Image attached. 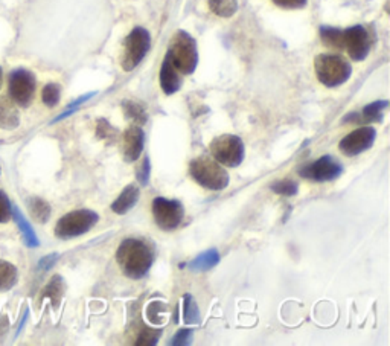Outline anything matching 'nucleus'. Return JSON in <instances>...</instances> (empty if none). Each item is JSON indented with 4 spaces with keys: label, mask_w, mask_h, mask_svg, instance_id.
I'll return each instance as SVG.
<instances>
[{
    "label": "nucleus",
    "mask_w": 390,
    "mask_h": 346,
    "mask_svg": "<svg viewBox=\"0 0 390 346\" xmlns=\"http://www.w3.org/2000/svg\"><path fill=\"white\" fill-rule=\"evenodd\" d=\"M116 259H118V264L126 277L130 279H142L151 269L154 254L145 241L127 238L119 245Z\"/></svg>",
    "instance_id": "nucleus-1"
},
{
    "label": "nucleus",
    "mask_w": 390,
    "mask_h": 346,
    "mask_svg": "<svg viewBox=\"0 0 390 346\" xmlns=\"http://www.w3.org/2000/svg\"><path fill=\"white\" fill-rule=\"evenodd\" d=\"M189 172L195 182L210 191H223L229 185V174L223 165L206 156L194 159L189 165Z\"/></svg>",
    "instance_id": "nucleus-2"
},
{
    "label": "nucleus",
    "mask_w": 390,
    "mask_h": 346,
    "mask_svg": "<svg viewBox=\"0 0 390 346\" xmlns=\"http://www.w3.org/2000/svg\"><path fill=\"white\" fill-rule=\"evenodd\" d=\"M167 57L173 63V66L178 72L183 75H189L198 65L197 43H195V40L188 33L178 31L169 43Z\"/></svg>",
    "instance_id": "nucleus-3"
},
{
    "label": "nucleus",
    "mask_w": 390,
    "mask_h": 346,
    "mask_svg": "<svg viewBox=\"0 0 390 346\" xmlns=\"http://www.w3.org/2000/svg\"><path fill=\"white\" fill-rule=\"evenodd\" d=\"M314 69L319 81L326 88H337V85L346 83L350 72H353L350 65L345 58L331 53L317 55L314 60Z\"/></svg>",
    "instance_id": "nucleus-4"
},
{
    "label": "nucleus",
    "mask_w": 390,
    "mask_h": 346,
    "mask_svg": "<svg viewBox=\"0 0 390 346\" xmlns=\"http://www.w3.org/2000/svg\"><path fill=\"white\" fill-rule=\"evenodd\" d=\"M99 215L90 209L72 211L61 217L56 226V235L61 240L76 238L87 233L98 223Z\"/></svg>",
    "instance_id": "nucleus-5"
},
{
    "label": "nucleus",
    "mask_w": 390,
    "mask_h": 346,
    "mask_svg": "<svg viewBox=\"0 0 390 346\" xmlns=\"http://www.w3.org/2000/svg\"><path fill=\"white\" fill-rule=\"evenodd\" d=\"M210 154L220 165L237 168L244 160V144L235 135H221L210 142Z\"/></svg>",
    "instance_id": "nucleus-6"
},
{
    "label": "nucleus",
    "mask_w": 390,
    "mask_h": 346,
    "mask_svg": "<svg viewBox=\"0 0 390 346\" xmlns=\"http://www.w3.org/2000/svg\"><path fill=\"white\" fill-rule=\"evenodd\" d=\"M150 46H151V37L145 28L137 26L133 29L126 40V51H124L121 60L122 69L130 72V70L137 67L140 65V61L145 58L148 51H150Z\"/></svg>",
    "instance_id": "nucleus-7"
},
{
    "label": "nucleus",
    "mask_w": 390,
    "mask_h": 346,
    "mask_svg": "<svg viewBox=\"0 0 390 346\" xmlns=\"http://www.w3.org/2000/svg\"><path fill=\"white\" fill-rule=\"evenodd\" d=\"M153 217L162 231H174L183 222L185 209L180 201L158 197L153 201Z\"/></svg>",
    "instance_id": "nucleus-8"
},
{
    "label": "nucleus",
    "mask_w": 390,
    "mask_h": 346,
    "mask_svg": "<svg viewBox=\"0 0 390 346\" xmlns=\"http://www.w3.org/2000/svg\"><path fill=\"white\" fill-rule=\"evenodd\" d=\"M343 174V165L335 157L325 154L299 170V176L311 182H331Z\"/></svg>",
    "instance_id": "nucleus-9"
},
{
    "label": "nucleus",
    "mask_w": 390,
    "mask_h": 346,
    "mask_svg": "<svg viewBox=\"0 0 390 346\" xmlns=\"http://www.w3.org/2000/svg\"><path fill=\"white\" fill-rule=\"evenodd\" d=\"M35 76L25 69H17L10 75V97L20 107H28L34 99L35 93Z\"/></svg>",
    "instance_id": "nucleus-10"
},
{
    "label": "nucleus",
    "mask_w": 390,
    "mask_h": 346,
    "mask_svg": "<svg viewBox=\"0 0 390 346\" xmlns=\"http://www.w3.org/2000/svg\"><path fill=\"white\" fill-rule=\"evenodd\" d=\"M377 138V130L373 127H362L353 133H349L348 136L343 138L339 144L340 151L345 156H358L364 151H368L372 148L373 142Z\"/></svg>",
    "instance_id": "nucleus-11"
},
{
    "label": "nucleus",
    "mask_w": 390,
    "mask_h": 346,
    "mask_svg": "<svg viewBox=\"0 0 390 346\" xmlns=\"http://www.w3.org/2000/svg\"><path fill=\"white\" fill-rule=\"evenodd\" d=\"M343 48H346L349 57L355 61H362L371 51V37L363 26L357 25L343 31Z\"/></svg>",
    "instance_id": "nucleus-12"
},
{
    "label": "nucleus",
    "mask_w": 390,
    "mask_h": 346,
    "mask_svg": "<svg viewBox=\"0 0 390 346\" xmlns=\"http://www.w3.org/2000/svg\"><path fill=\"white\" fill-rule=\"evenodd\" d=\"M145 133L140 125H131L122 136V156L126 162H135L144 151Z\"/></svg>",
    "instance_id": "nucleus-13"
},
{
    "label": "nucleus",
    "mask_w": 390,
    "mask_h": 346,
    "mask_svg": "<svg viewBox=\"0 0 390 346\" xmlns=\"http://www.w3.org/2000/svg\"><path fill=\"white\" fill-rule=\"evenodd\" d=\"M139 197H140L139 188L135 183H131V185L124 188L122 192L119 194V197L113 201L112 209H113L115 214H119V215L127 214L128 211H131L133 208L136 206V203L139 201Z\"/></svg>",
    "instance_id": "nucleus-14"
},
{
    "label": "nucleus",
    "mask_w": 390,
    "mask_h": 346,
    "mask_svg": "<svg viewBox=\"0 0 390 346\" xmlns=\"http://www.w3.org/2000/svg\"><path fill=\"white\" fill-rule=\"evenodd\" d=\"M160 88L167 95H173L180 89V76L178 70L173 66V63L167 57L160 69Z\"/></svg>",
    "instance_id": "nucleus-15"
},
{
    "label": "nucleus",
    "mask_w": 390,
    "mask_h": 346,
    "mask_svg": "<svg viewBox=\"0 0 390 346\" xmlns=\"http://www.w3.org/2000/svg\"><path fill=\"white\" fill-rule=\"evenodd\" d=\"M15 102L6 97H0V129L14 130L19 127L20 116L15 108Z\"/></svg>",
    "instance_id": "nucleus-16"
},
{
    "label": "nucleus",
    "mask_w": 390,
    "mask_h": 346,
    "mask_svg": "<svg viewBox=\"0 0 390 346\" xmlns=\"http://www.w3.org/2000/svg\"><path fill=\"white\" fill-rule=\"evenodd\" d=\"M220 263V254L215 249H210L203 252L194 261L189 263V269L194 272H206L214 269V267Z\"/></svg>",
    "instance_id": "nucleus-17"
},
{
    "label": "nucleus",
    "mask_w": 390,
    "mask_h": 346,
    "mask_svg": "<svg viewBox=\"0 0 390 346\" xmlns=\"http://www.w3.org/2000/svg\"><path fill=\"white\" fill-rule=\"evenodd\" d=\"M389 106V101H375L372 104L366 106L363 108L362 115H354L355 117H360L357 121H364V122H378L383 121V112Z\"/></svg>",
    "instance_id": "nucleus-18"
},
{
    "label": "nucleus",
    "mask_w": 390,
    "mask_h": 346,
    "mask_svg": "<svg viewBox=\"0 0 390 346\" xmlns=\"http://www.w3.org/2000/svg\"><path fill=\"white\" fill-rule=\"evenodd\" d=\"M29 214L33 217L37 223H46L51 217V206L44 200L33 197L28 201Z\"/></svg>",
    "instance_id": "nucleus-19"
},
{
    "label": "nucleus",
    "mask_w": 390,
    "mask_h": 346,
    "mask_svg": "<svg viewBox=\"0 0 390 346\" xmlns=\"http://www.w3.org/2000/svg\"><path fill=\"white\" fill-rule=\"evenodd\" d=\"M17 282V269L11 264L0 259V292H8Z\"/></svg>",
    "instance_id": "nucleus-20"
},
{
    "label": "nucleus",
    "mask_w": 390,
    "mask_h": 346,
    "mask_svg": "<svg viewBox=\"0 0 390 346\" xmlns=\"http://www.w3.org/2000/svg\"><path fill=\"white\" fill-rule=\"evenodd\" d=\"M11 215L15 218V222H17L19 229H20V232L23 233V238H25L26 245H28L29 247H37V246H38L37 235H35V232L33 231V227H31V224L25 220V217H23L22 212H20L19 209L12 208V214H11Z\"/></svg>",
    "instance_id": "nucleus-21"
},
{
    "label": "nucleus",
    "mask_w": 390,
    "mask_h": 346,
    "mask_svg": "<svg viewBox=\"0 0 390 346\" xmlns=\"http://www.w3.org/2000/svg\"><path fill=\"white\" fill-rule=\"evenodd\" d=\"M183 320L186 325H200V310L191 295L183 296Z\"/></svg>",
    "instance_id": "nucleus-22"
},
{
    "label": "nucleus",
    "mask_w": 390,
    "mask_h": 346,
    "mask_svg": "<svg viewBox=\"0 0 390 346\" xmlns=\"http://www.w3.org/2000/svg\"><path fill=\"white\" fill-rule=\"evenodd\" d=\"M209 6L220 17H232L238 10V0H209Z\"/></svg>",
    "instance_id": "nucleus-23"
},
{
    "label": "nucleus",
    "mask_w": 390,
    "mask_h": 346,
    "mask_svg": "<svg viewBox=\"0 0 390 346\" xmlns=\"http://www.w3.org/2000/svg\"><path fill=\"white\" fill-rule=\"evenodd\" d=\"M321 37H322V42L326 46H330V48L343 49V31L341 29L323 26V28H321Z\"/></svg>",
    "instance_id": "nucleus-24"
},
{
    "label": "nucleus",
    "mask_w": 390,
    "mask_h": 346,
    "mask_svg": "<svg viewBox=\"0 0 390 346\" xmlns=\"http://www.w3.org/2000/svg\"><path fill=\"white\" fill-rule=\"evenodd\" d=\"M124 110H126V115L128 120L135 121L137 125H144L148 121V115L145 112V108L142 106H139L135 101H124Z\"/></svg>",
    "instance_id": "nucleus-25"
},
{
    "label": "nucleus",
    "mask_w": 390,
    "mask_h": 346,
    "mask_svg": "<svg viewBox=\"0 0 390 346\" xmlns=\"http://www.w3.org/2000/svg\"><path fill=\"white\" fill-rule=\"evenodd\" d=\"M63 290H65L63 279H61L60 277H53L52 281L48 284V287H46L44 296L51 299L53 306H57L58 302H60L61 296H63Z\"/></svg>",
    "instance_id": "nucleus-26"
},
{
    "label": "nucleus",
    "mask_w": 390,
    "mask_h": 346,
    "mask_svg": "<svg viewBox=\"0 0 390 346\" xmlns=\"http://www.w3.org/2000/svg\"><path fill=\"white\" fill-rule=\"evenodd\" d=\"M162 336V329L159 328H142L137 336L136 345L137 346H153L159 342Z\"/></svg>",
    "instance_id": "nucleus-27"
},
{
    "label": "nucleus",
    "mask_w": 390,
    "mask_h": 346,
    "mask_svg": "<svg viewBox=\"0 0 390 346\" xmlns=\"http://www.w3.org/2000/svg\"><path fill=\"white\" fill-rule=\"evenodd\" d=\"M271 191L280 194V195H287V197H291V195H296L299 191V185L298 182H293L290 179L285 180H278V182L271 183Z\"/></svg>",
    "instance_id": "nucleus-28"
},
{
    "label": "nucleus",
    "mask_w": 390,
    "mask_h": 346,
    "mask_svg": "<svg viewBox=\"0 0 390 346\" xmlns=\"http://www.w3.org/2000/svg\"><path fill=\"white\" fill-rule=\"evenodd\" d=\"M60 95H61V89L58 84H46L44 89L42 92V99L48 107H56L60 101Z\"/></svg>",
    "instance_id": "nucleus-29"
},
{
    "label": "nucleus",
    "mask_w": 390,
    "mask_h": 346,
    "mask_svg": "<svg viewBox=\"0 0 390 346\" xmlns=\"http://www.w3.org/2000/svg\"><path fill=\"white\" fill-rule=\"evenodd\" d=\"M116 135H118V133H116V130L105 120H99L98 121L96 136L99 139H105V140H110V142H113Z\"/></svg>",
    "instance_id": "nucleus-30"
},
{
    "label": "nucleus",
    "mask_w": 390,
    "mask_h": 346,
    "mask_svg": "<svg viewBox=\"0 0 390 346\" xmlns=\"http://www.w3.org/2000/svg\"><path fill=\"white\" fill-rule=\"evenodd\" d=\"M192 336H194V331H192L191 328H182V329H178V331L174 334L173 340L169 342V345H173V346L189 345L192 342Z\"/></svg>",
    "instance_id": "nucleus-31"
},
{
    "label": "nucleus",
    "mask_w": 390,
    "mask_h": 346,
    "mask_svg": "<svg viewBox=\"0 0 390 346\" xmlns=\"http://www.w3.org/2000/svg\"><path fill=\"white\" fill-rule=\"evenodd\" d=\"M12 208L6 195L0 191V223H6L11 218Z\"/></svg>",
    "instance_id": "nucleus-32"
},
{
    "label": "nucleus",
    "mask_w": 390,
    "mask_h": 346,
    "mask_svg": "<svg viewBox=\"0 0 390 346\" xmlns=\"http://www.w3.org/2000/svg\"><path fill=\"white\" fill-rule=\"evenodd\" d=\"M150 172H151V168H150V159L148 157H145L142 165L139 167V171H137V179H139V182L142 183V185H148V182H150Z\"/></svg>",
    "instance_id": "nucleus-33"
},
{
    "label": "nucleus",
    "mask_w": 390,
    "mask_h": 346,
    "mask_svg": "<svg viewBox=\"0 0 390 346\" xmlns=\"http://www.w3.org/2000/svg\"><path fill=\"white\" fill-rule=\"evenodd\" d=\"M93 95H95V93H89V95H84V97H81L80 99H76V101L74 102V104H70V106H69V108L66 110V112H65L63 115H60V116L57 117V120H56V121H61V120H65V117H66V116H69V115H72V113L75 112V110H76L78 107H80V106L83 104V102H85V101H89V99H90V98H92Z\"/></svg>",
    "instance_id": "nucleus-34"
},
{
    "label": "nucleus",
    "mask_w": 390,
    "mask_h": 346,
    "mask_svg": "<svg viewBox=\"0 0 390 346\" xmlns=\"http://www.w3.org/2000/svg\"><path fill=\"white\" fill-rule=\"evenodd\" d=\"M278 6L287 8V10H298L307 5V0H273Z\"/></svg>",
    "instance_id": "nucleus-35"
},
{
    "label": "nucleus",
    "mask_w": 390,
    "mask_h": 346,
    "mask_svg": "<svg viewBox=\"0 0 390 346\" xmlns=\"http://www.w3.org/2000/svg\"><path fill=\"white\" fill-rule=\"evenodd\" d=\"M58 259V255L57 254H52V255H48V256H44L42 261H40V269H43V270H49L51 267L56 264V261Z\"/></svg>",
    "instance_id": "nucleus-36"
},
{
    "label": "nucleus",
    "mask_w": 390,
    "mask_h": 346,
    "mask_svg": "<svg viewBox=\"0 0 390 346\" xmlns=\"http://www.w3.org/2000/svg\"><path fill=\"white\" fill-rule=\"evenodd\" d=\"M2 83H3V72H2V67H0V89H2Z\"/></svg>",
    "instance_id": "nucleus-37"
}]
</instances>
